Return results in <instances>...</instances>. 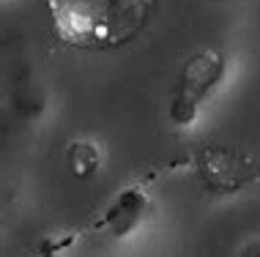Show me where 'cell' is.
Instances as JSON below:
<instances>
[{"mask_svg":"<svg viewBox=\"0 0 260 257\" xmlns=\"http://www.w3.org/2000/svg\"><path fill=\"white\" fill-rule=\"evenodd\" d=\"M58 39L77 50H115L148 25L153 0H47Z\"/></svg>","mask_w":260,"mask_h":257,"instance_id":"1","label":"cell"},{"mask_svg":"<svg viewBox=\"0 0 260 257\" xmlns=\"http://www.w3.org/2000/svg\"><path fill=\"white\" fill-rule=\"evenodd\" d=\"M222 58L216 52H200L198 58H192L181 74L178 82V96H175V107L173 115L175 121L189 123L194 118V104L214 88V82L222 74Z\"/></svg>","mask_w":260,"mask_h":257,"instance_id":"2","label":"cell"},{"mask_svg":"<svg viewBox=\"0 0 260 257\" xmlns=\"http://www.w3.org/2000/svg\"><path fill=\"white\" fill-rule=\"evenodd\" d=\"M145 203H148V200H145V194L140 189L121 192L110 203L107 211L102 213V219H99V225H96V227L112 233L115 238H121V235H126L140 222V216H143V211H145Z\"/></svg>","mask_w":260,"mask_h":257,"instance_id":"3","label":"cell"},{"mask_svg":"<svg viewBox=\"0 0 260 257\" xmlns=\"http://www.w3.org/2000/svg\"><path fill=\"white\" fill-rule=\"evenodd\" d=\"M69 162H72V170L77 175H90L96 167H99V151L88 142H80V145H72L69 151Z\"/></svg>","mask_w":260,"mask_h":257,"instance_id":"4","label":"cell"}]
</instances>
